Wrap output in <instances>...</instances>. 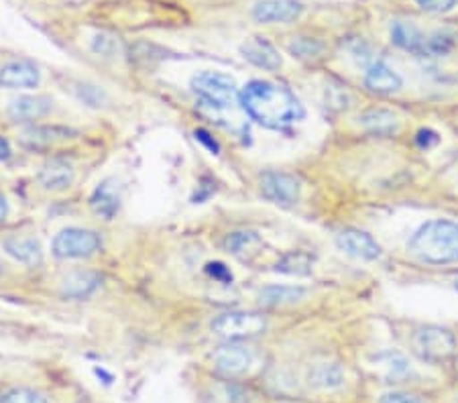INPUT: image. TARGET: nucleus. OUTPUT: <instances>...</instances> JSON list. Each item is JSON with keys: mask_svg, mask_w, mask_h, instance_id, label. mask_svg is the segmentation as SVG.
<instances>
[{"mask_svg": "<svg viewBox=\"0 0 458 403\" xmlns=\"http://www.w3.org/2000/svg\"><path fill=\"white\" fill-rule=\"evenodd\" d=\"M304 11L298 0H257L253 4V19L257 23L273 25V23H292Z\"/></svg>", "mask_w": 458, "mask_h": 403, "instance_id": "6e6552de", "label": "nucleus"}, {"mask_svg": "<svg viewBox=\"0 0 458 403\" xmlns=\"http://www.w3.org/2000/svg\"><path fill=\"white\" fill-rule=\"evenodd\" d=\"M11 145H9V141H6V139L0 135V161H6L11 157Z\"/></svg>", "mask_w": 458, "mask_h": 403, "instance_id": "f704fd0d", "label": "nucleus"}, {"mask_svg": "<svg viewBox=\"0 0 458 403\" xmlns=\"http://www.w3.org/2000/svg\"><path fill=\"white\" fill-rule=\"evenodd\" d=\"M0 403H49V399L29 387H13V390L0 393Z\"/></svg>", "mask_w": 458, "mask_h": 403, "instance_id": "393cba45", "label": "nucleus"}, {"mask_svg": "<svg viewBox=\"0 0 458 403\" xmlns=\"http://www.w3.org/2000/svg\"><path fill=\"white\" fill-rule=\"evenodd\" d=\"M261 245H263L261 237H259L257 232H250V231L233 232V234H228L226 240H225L226 251L236 255V256H241V259H245L247 255L259 253L257 248L261 247Z\"/></svg>", "mask_w": 458, "mask_h": 403, "instance_id": "aec40b11", "label": "nucleus"}, {"mask_svg": "<svg viewBox=\"0 0 458 403\" xmlns=\"http://www.w3.org/2000/svg\"><path fill=\"white\" fill-rule=\"evenodd\" d=\"M196 139H198V141H202L206 147H208L212 153H218V145L214 143V139H210V135L206 133V130H196Z\"/></svg>", "mask_w": 458, "mask_h": 403, "instance_id": "72a5a7b5", "label": "nucleus"}, {"mask_svg": "<svg viewBox=\"0 0 458 403\" xmlns=\"http://www.w3.org/2000/svg\"><path fill=\"white\" fill-rule=\"evenodd\" d=\"M341 381H343L341 371H338V366H335V365H322V366H318L314 373L316 385L335 387V385H341Z\"/></svg>", "mask_w": 458, "mask_h": 403, "instance_id": "bb28decb", "label": "nucleus"}, {"mask_svg": "<svg viewBox=\"0 0 458 403\" xmlns=\"http://www.w3.org/2000/svg\"><path fill=\"white\" fill-rule=\"evenodd\" d=\"M92 208L96 210V214L105 216L106 220L114 216V212L118 210V196L114 194V189L110 188L108 183H102V186L94 192Z\"/></svg>", "mask_w": 458, "mask_h": 403, "instance_id": "5701e85b", "label": "nucleus"}, {"mask_svg": "<svg viewBox=\"0 0 458 403\" xmlns=\"http://www.w3.org/2000/svg\"><path fill=\"white\" fill-rule=\"evenodd\" d=\"M51 110V102L43 97H19L11 100L9 116L14 122L39 121Z\"/></svg>", "mask_w": 458, "mask_h": 403, "instance_id": "4468645a", "label": "nucleus"}, {"mask_svg": "<svg viewBox=\"0 0 458 403\" xmlns=\"http://www.w3.org/2000/svg\"><path fill=\"white\" fill-rule=\"evenodd\" d=\"M336 245L341 251L354 256V259L375 261L381 256V247L377 245V240L371 237V234H367L363 231L346 229L343 232H338Z\"/></svg>", "mask_w": 458, "mask_h": 403, "instance_id": "1a4fd4ad", "label": "nucleus"}, {"mask_svg": "<svg viewBox=\"0 0 458 403\" xmlns=\"http://www.w3.org/2000/svg\"><path fill=\"white\" fill-rule=\"evenodd\" d=\"M0 277H3V265H0Z\"/></svg>", "mask_w": 458, "mask_h": 403, "instance_id": "4c0bfd02", "label": "nucleus"}, {"mask_svg": "<svg viewBox=\"0 0 458 403\" xmlns=\"http://www.w3.org/2000/svg\"><path fill=\"white\" fill-rule=\"evenodd\" d=\"M92 49L96 51V54L100 55H113L116 51V41L113 39V37H106V35H98L92 43Z\"/></svg>", "mask_w": 458, "mask_h": 403, "instance_id": "7c9ffc66", "label": "nucleus"}, {"mask_svg": "<svg viewBox=\"0 0 458 403\" xmlns=\"http://www.w3.org/2000/svg\"><path fill=\"white\" fill-rule=\"evenodd\" d=\"M379 403H428V401L420 398V395L405 393V391H394V393L383 395Z\"/></svg>", "mask_w": 458, "mask_h": 403, "instance_id": "c756f323", "label": "nucleus"}, {"mask_svg": "<svg viewBox=\"0 0 458 403\" xmlns=\"http://www.w3.org/2000/svg\"><path fill=\"white\" fill-rule=\"evenodd\" d=\"M39 183L47 192H64L73 183V167L64 159H51L39 170Z\"/></svg>", "mask_w": 458, "mask_h": 403, "instance_id": "ddd939ff", "label": "nucleus"}, {"mask_svg": "<svg viewBox=\"0 0 458 403\" xmlns=\"http://www.w3.org/2000/svg\"><path fill=\"white\" fill-rule=\"evenodd\" d=\"M191 90L196 97H200L204 102L216 108H228L234 105L236 97V84L231 76L220 71H202L191 78Z\"/></svg>", "mask_w": 458, "mask_h": 403, "instance_id": "39448f33", "label": "nucleus"}, {"mask_svg": "<svg viewBox=\"0 0 458 403\" xmlns=\"http://www.w3.org/2000/svg\"><path fill=\"white\" fill-rule=\"evenodd\" d=\"M6 218H9V202H6V197L0 194V224H3Z\"/></svg>", "mask_w": 458, "mask_h": 403, "instance_id": "c9c22d12", "label": "nucleus"}, {"mask_svg": "<svg viewBox=\"0 0 458 403\" xmlns=\"http://www.w3.org/2000/svg\"><path fill=\"white\" fill-rule=\"evenodd\" d=\"M70 139V130L59 127H27L21 133L19 141L23 143L27 149H49L57 141H65Z\"/></svg>", "mask_w": 458, "mask_h": 403, "instance_id": "2eb2a0df", "label": "nucleus"}, {"mask_svg": "<svg viewBox=\"0 0 458 403\" xmlns=\"http://www.w3.org/2000/svg\"><path fill=\"white\" fill-rule=\"evenodd\" d=\"M365 84L371 92L377 94H394L402 88V78L389 68L387 63L377 62L371 68L367 70L365 76Z\"/></svg>", "mask_w": 458, "mask_h": 403, "instance_id": "dca6fc26", "label": "nucleus"}, {"mask_svg": "<svg viewBox=\"0 0 458 403\" xmlns=\"http://www.w3.org/2000/svg\"><path fill=\"white\" fill-rule=\"evenodd\" d=\"M267 320L255 312H226L212 322V332L226 340H245L265 332Z\"/></svg>", "mask_w": 458, "mask_h": 403, "instance_id": "423d86ee", "label": "nucleus"}, {"mask_svg": "<svg viewBox=\"0 0 458 403\" xmlns=\"http://www.w3.org/2000/svg\"><path fill=\"white\" fill-rule=\"evenodd\" d=\"M39 84V70L31 62H9L0 68V86L21 90V88H35Z\"/></svg>", "mask_w": 458, "mask_h": 403, "instance_id": "f8f14e48", "label": "nucleus"}, {"mask_svg": "<svg viewBox=\"0 0 458 403\" xmlns=\"http://www.w3.org/2000/svg\"><path fill=\"white\" fill-rule=\"evenodd\" d=\"M413 350L428 363H445L456 353V339L446 328L426 326L420 328L411 339Z\"/></svg>", "mask_w": 458, "mask_h": 403, "instance_id": "7ed1b4c3", "label": "nucleus"}, {"mask_svg": "<svg viewBox=\"0 0 458 403\" xmlns=\"http://www.w3.org/2000/svg\"><path fill=\"white\" fill-rule=\"evenodd\" d=\"M208 271L210 273L216 277V280H220V281H233V275H231V271H228L223 263H210L208 265Z\"/></svg>", "mask_w": 458, "mask_h": 403, "instance_id": "2f4dec72", "label": "nucleus"}, {"mask_svg": "<svg viewBox=\"0 0 458 403\" xmlns=\"http://www.w3.org/2000/svg\"><path fill=\"white\" fill-rule=\"evenodd\" d=\"M426 13H448L453 11L458 0H413Z\"/></svg>", "mask_w": 458, "mask_h": 403, "instance_id": "c85d7f7f", "label": "nucleus"}, {"mask_svg": "<svg viewBox=\"0 0 458 403\" xmlns=\"http://www.w3.org/2000/svg\"><path fill=\"white\" fill-rule=\"evenodd\" d=\"M410 251L430 265L458 263V224L450 220H428L413 232Z\"/></svg>", "mask_w": 458, "mask_h": 403, "instance_id": "f03ea898", "label": "nucleus"}, {"mask_svg": "<svg viewBox=\"0 0 458 403\" xmlns=\"http://www.w3.org/2000/svg\"><path fill=\"white\" fill-rule=\"evenodd\" d=\"M320 49H322L320 43H316L312 39H295L290 46V51L293 54V57H301V60L318 55L320 54Z\"/></svg>", "mask_w": 458, "mask_h": 403, "instance_id": "cd10ccee", "label": "nucleus"}, {"mask_svg": "<svg viewBox=\"0 0 458 403\" xmlns=\"http://www.w3.org/2000/svg\"><path fill=\"white\" fill-rule=\"evenodd\" d=\"M454 288H456V290H458V275H456V277H454Z\"/></svg>", "mask_w": 458, "mask_h": 403, "instance_id": "e433bc0d", "label": "nucleus"}, {"mask_svg": "<svg viewBox=\"0 0 458 403\" xmlns=\"http://www.w3.org/2000/svg\"><path fill=\"white\" fill-rule=\"evenodd\" d=\"M241 54L245 55V60L261 70L276 71L282 68V55H279L276 46L263 39V37H250V39H247L241 46Z\"/></svg>", "mask_w": 458, "mask_h": 403, "instance_id": "9b49d317", "label": "nucleus"}, {"mask_svg": "<svg viewBox=\"0 0 458 403\" xmlns=\"http://www.w3.org/2000/svg\"><path fill=\"white\" fill-rule=\"evenodd\" d=\"M212 365L220 375L239 377L250 366V353L239 344H225L212 353Z\"/></svg>", "mask_w": 458, "mask_h": 403, "instance_id": "9d476101", "label": "nucleus"}, {"mask_svg": "<svg viewBox=\"0 0 458 403\" xmlns=\"http://www.w3.org/2000/svg\"><path fill=\"white\" fill-rule=\"evenodd\" d=\"M100 280L90 271H73L62 281V296L72 299H84L92 296Z\"/></svg>", "mask_w": 458, "mask_h": 403, "instance_id": "6ab92c4d", "label": "nucleus"}, {"mask_svg": "<svg viewBox=\"0 0 458 403\" xmlns=\"http://www.w3.org/2000/svg\"><path fill=\"white\" fill-rule=\"evenodd\" d=\"M391 39H394L395 46H400L402 49H408L411 54H420V55L424 54L426 37L413 25L395 23L394 29H391Z\"/></svg>", "mask_w": 458, "mask_h": 403, "instance_id": "412c9836", "label": "nucleus"}, {"mask_svg": "<svg viewBox=\"0 0 458 403\" xmlns=\"http://www.w3.org/2000/svg\"><path fill=\"white\" fill-rule=\"evenodd\" d=\"M453 37H448L445 33H436L432 37H426V46H424V54L432 55V57H440L450 54L453 49Z\"/></svg>", "mask_w": 458, "mask_h": 403, "instance_id": "a878e982", "label": "nucleus"}, {"mask_svg": "<svg viewBox=\"0 0 458 403\" xmlns=\"http://www.w3.org/2000/svg\"><path fill=\"white\" fill-rule=\"evenodd\" d=\"M100 247L102 239L98 232L70 226V229H64L55 234L51 251L57 259H84V256L98 253Z\"/></svg>", "mask_w": 458, "mask_h": 403, "instance_id": "20e7f679", "label": "nucleus"}, {"mask_svg": "<svg viewBox=\"0 0 458 403\" xmlns=\"http://www.w3.org/2000/svg\"><path fill=\"white\" fill-rule=\"evenodd\" d=\"M3 248L14 261L25 263V265H35L43 256L39 240H35L33 237H9L4 239Z\"/></svg>", "mask_w": 458, "mask_h": 403, "instance_id": "a211bd4d", "label": "nucleus"}, {"mask_svg": "<svg viewBox=\"0 0 458 403\" xmlns=\"http://www.w3.org/2000/svg\"><path fill=\"white\" fill-rule=\"evenodd\" d=\"M360 124H363L369 133L377 137H391L400 130V121H397V116L386 108L365 110V113L360 114Z\"/></svg>", "mask_w": 458, "mask_h": 403, "instance_id": "f3484780", "label": "nucleus"}, {"mask_svg": "<svg viewBox=\"0 0 458 403\" xmlns=\"http://www.w3.org/2000/svg\"><path fill=\"white\" fill-rule=\"evenodd\" d=\"M276 271L287 275H308L312 271V259L306 253H287L276 265Z\"/></svg>", "mask_w": 458, "mask_h": 403, "instance_id": "b1692460", "label": "nucleus"}, {"mask_svg": "<svg viewBox=\"0 0 458 403\" xmlns=\"http://www.w3.org/2000/svg\"><path fill=\"white\" fill-rule=\"evenodd\" d=\"M261 194L273 204L292 206L300 200V181L290 173L267 172L261 178Z\"/></svg>", "mask_w": 458, "mask_h": 403, "instance_id": "0eeeda50", "label": "nucleus"}, {"mask_svg": "<svg viewBox=\"0 0 458 403\" xmlns=\"http://www.w3.org/2000/svg\"><path fill=\"white\" fill-rule=\"evenodd\" d=\"M304 290L301 288H290V285H269L261 293H259V299H261L263 306H285L293 304L298 299L304 298Z\"/></svg>", "mask_w": 458, "mask_h": 403, "instance_id": "4be33fe9", "label": "nucleus"}, {"mask_svg": "<svg viewBox=\"0 0 458 403\" xmlns=\"http://www.w3.org/2000/svg\"><path fill=\"white\" fill-rule=\"evenodd\" d=\"M416 141H418L420 147H432V145L438 143V135H436L434 130H430V129H422L416 135Z\"/></svg>", "mask_w": 458, "mask_h": 403, "instance_id": "473e14b6", "label": "nucleus"}, {"mask_svg": "<svg viewBox=\"0 0 458 403\" xmlns=\"http://www.w3.org/2000/svg\"><path fill=\"white\" fill-rule=\"evenodd\" d=\"M239 100L250 119L267 129H285L304 116L300 100L290 88L253 80L239 94Z\"/></svg>", "mask_w": 458, "mask_h": 403, "instance_id": "f257e3e1", "label": "nucleus"}]
</instances>
